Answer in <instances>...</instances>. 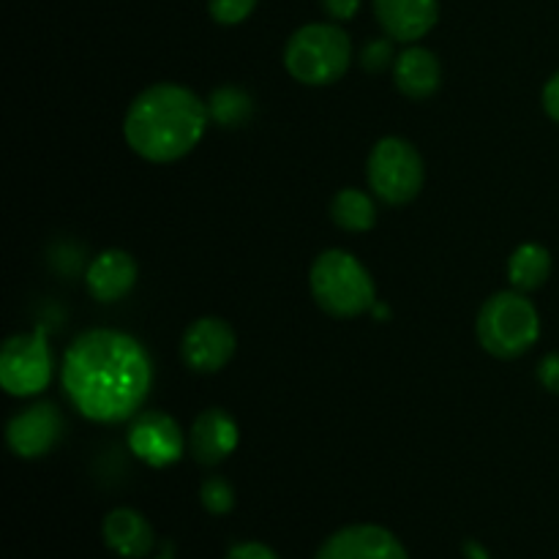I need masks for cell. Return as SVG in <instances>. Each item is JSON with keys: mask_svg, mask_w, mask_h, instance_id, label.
Returning <instances> with one entry per match:
<instances>
[{"mask_svg": "<svg viewBox=\"0 0 559 559\" xmlns=\"http://www.w3.org/2000/svg\"><path fill=\"white\" fill-rule=\"evenodd\" d=\"M464 557H467V559H489L484 546H478L475 540H467V544H464Z\"/></svg>", "mask_w": 559, "mask_h": 559, "instance_id": "4316f807", "label": "cell"}, {"mask_svg": "<svg viewBox=\"0 0 559 559\" xmlns=\"http://www.w3.org/2000/svg\"><path fill=\"white\" fill-rule=\"evenodd\" d=\"M551 273V254L538 243H524L513 251L508 262V278L519 293H533L544 287Z\"/></svg>", "mask_w": 559, "mask_h": 559, "instance_id": "e0dca14e", "label": "cell"}, {"mask_svg": "<svg viewBox=\"0 0 559 559\" xmlns=\"http://www.w3.org/2000/svg\"><path fill=\"white\" fill-rule=\"evenodd\" d=\"M235 448H238V426L224 409L213 407L197 415L189 435V451L197 464L213 467V464L224 462Z\"/></svg>", "mask_w": 559, "mask_h": 559, "instance_id": "4fadbf2b", "label": "cell"}, {"mask_svg": "<svg viewBox=\"0 0 559 559\" xmlns=\"http://www.w3.org/2000/svg\"><path fill=\"white\" fill-rule=\"evenodd\" d=\"M320 5H322V11L331 16V20L347 22L358 14L360 0H320Z\"/></svg>", "mask_w": 559, "mask_h": 559, "instance_id": "cb8c5ba5", "label": "cell"}, {"mask_svg": "<svg viewBox=\"0 0 559 559\" xmlns=\"http://www.w3.org/2000/svg\"><path fill=\"white\" fill-rule=\"evenodd\" d=\"M200 502L213 516H227L235 508V491L224 478H207L200 489Z\"/></svg>", "mask_w": 559, "mask_h": 559, "instance_id": "ffe728a7", "label": "cell"}, {"mask_svg": "<svg viewBox=\"0 0 559 559\" xmlns=\"http://www.w3.org/2000/svg\"><path fill=\"white\" fill-rule=\"evenodd\" d=\"M544 109L549 112V118H555L559 123V71L546 82L544 87Z\"/></svg>", "mask_w": 559, "mask_h": 559, "instance_id": "484cf974", "label": "cell"}, {"mask_svg": "<svg viewBox=\"0 0 559 559\" xmlns=\"http://www.w3.org/2000/svg\"><path fill=\"white\" fill-rule=\"evenodd\" d=\"M369 186L388 205H407L424 189V158L413 142L402 136H385L374 145L369 156Z\"/></svg>", "mask_w": 559, "mask_h": 559, "instance_id": "8992f818", "label": "cell"}, {"mask_svg": "<svg viewBox=\"0 0 559 559\" xmlns=\"http://www.w3.org/2000/svg\"><path fill=\"white\" fill-rule=\"evenodd\" d=\"M153 369L145 347L129 333L87 331L63 360V388L71 404L96 424H120L147 399Z\"/></svg>", "mask_w": 559, "mask_h": 559, "instance_id": "6da1fadb", "label": "cell"}, {"mask_svg": "<svg viewBox=\"0 0 559 559\" xmlns=\"http://www.w3.org/2000/svg\"><path fill=\"white\" fill-rule=\"evenodd\" d=\"M331 218L347 233H366L374 227L377 207L371 197L360 189H342L331 202Z\"/></svg>", "mask_w": 559, "mask_h": 559, "instance_id": "ac0fdd59", "label": "cell"}, {"mask_svg": "<svg viewBox=\"0 0 559 559\" xmlns=\"http://www.w3.org/2000/svg\"><path fill=\"white\" fill-rule=\"evenodd\" d=\"M393 38H377V41H369L364 47V55H360V63H364L366 71H382L393 60Z\"/></svg>", "mask_w": 559, "mask_h": 559, "instance_id": "7402d4cb", "label": "cell"}, {"mask_svg": "<svg viewBox=\"0 0 559 559\" xmlns=\"http://www.w3.org/2000/svg\"><path fill=\"white\" fill-rule=\"evenodd\" d=\"M136 284V262L120 249L102 251L87 267V289L102 304H115L126 298Z\"/></svg>", "mask_w": 559, "mask_h": 559, "instance_id": "9a60e30c", "label": "cell"}, {"mask_svg": "<svg viewBox=\"0 0 559 559\" xmlns=\"http://www.w3.org/2000/svg\"><path fill=\"white\" fill-rule=\"evenodd\" d=\"M374 16L388 38L413 44L440 20V0H371Z\"/></svg>", "mask_w": 559, "mask_h": 559, "instance_id": "7c38bea8", "label": "cell"}, {"mask_svg": "<svg viewBox=\"0 0 559 559\" xmlns=\"http://www.w3.org/2000/svg\"><path fill=\"white\" fill-rule=\"evenodd\" d=\"M52 377V355H49L44 328L33 333L11 336L0 349V385L9 396H33L44 391Z\"/></svg>", "mask_w": 559, "mask_h": 559, "instance_id": "52a82bcc", "label": "cell"}, {"mask_svg": "<svg viewBox=\"0 0 559 559\" xmlns=\"http://www.w3.org/2000/svg\"><path fill=\"white\" fill-rule=\"evenodd\" d=\"M309 284L317 306L336 320H349L374 309V282L349 251H322L311 265Z\"/></svg>", "mask_w": 559, "mask_h": 559, "instance_id": "277c9868", "label": "cell"}, {"mask_svg": "<svg viewBox=\"0 0 559 559\" xmlns=\"http://www.w3.org/2000/svg\"><path fill=\"white\" fill-rule=\"evenodd\" d=\"M538 380L546 391L559 393V355H546L538 366Z\"/></svg>", "mask_w": 559, "mask_h": 559, "instance_id": "d4e9b609", "label": "cell"}, {"mask_svg": "<svg viewBox=\"0 0 559 559\" xmlns=\"http://www.w3.org/2000/svg\"><path fill=\"white\" fill-rule=\"evenodd\" d=\"M183 364L200 374L222 371L235 355V331L218 317H202L191 322L180 344Z\"/></svg>", "mask_w": 559, "mask_h": 559, "instance_id": "ba28073f", "label": "cell"}, {"mask_svg": "<svg viewBox=\"0 0 559 559\" xmlns=\"http://www.w3.org/2000/svg\"><path fill=\"white\" fill-rule=\"evenodd\" d=\"M227 559H278L276 551L265 544H257V540H249V544H238L227 551Z\"/></svg>", "mask_w": 559, "mask_h": 559, "instance_id": "603a6c76", "label": "cell"}, {"mask_svg": "<svg viewBox=\"0 0 559 559\" xmlns=\"http://www.w3.org/2000/svg\"><path fill=\"white\" fill-rule=\"evenodd\" d=\"M102 535L104 544L126 559H145L156 546V533H153L151 522L131 508H115L112 513H107Z\"/></svg>", "mask_w": 559, "mask_h": 559, "instance_id": "5bb4252c", "label": "cell"}, {"mask_svg": "<svg viewBox=\"0 0 559 559\" xmlns=\"http://www.w3.org/2000/svg\"><path fill=\"white\" fill-rule=\"evenodd\" d=\"M393 80L407 98H429L440 87V60L426 47L404 49L393 66Z\"/></svg>", "mask_w": 559, "mask_h": 559, "instance_id": "2e32d148", "label": "cell"}, {"mask_svg": "<svg viewBox=\"0 0 559 559\" xmlns=\"http://www.w3.org/2000/svg\"><path fill=\"white\" fill-rule=\"evenodd\" d=\"M475 333H478V342L486 353L502 360H513L538 342V311L519 289L497 293L480 306Z\"/></svg>", "mask_w": 559, "mask_h": 559, "instance_id": "5b68a950", "label": "cell"}, {"mask_svg": "<svg viewBox=\"0 0 559 559\" xmlns=\"http://www.w3.org/2000/svg\"><path fill=\"white\" fill-rule=\"evenodd\" d=\"M257 3L260 0H207V11L218 25H240L254 14Z\"/></svg>", "mask_w": 559, "mask_h": 559, "instance_id": "44dd1931", "label": "cell"}, {"mask_svg": "<svg viewBox=\"0 0 559 559\" xmlns=\"http://www.w3.org/2000/svg\"><path fill=\"white\" fill-rule=\"evenodd\" d=\"M314 559H409L402 540L377 524H353L333 533Z\"/></svg>", "mask_w": 559, "mask_h": 559, "instance_id": "30bf717a", "label": "cell"}, {"mask_svg": "<svg viewBox=\"0 0 559 559\" xmlns=\"http://www.w3.org/2000/svg\"><path fill=\"white\" fill-rule=\"evenodd\" d=\"M158 559H173V557H158Z\"/></svg>", "mask_w": 559, "mask_h": 559, "instance_id": "83f0119b", "label": "cell"}, {"mask_svg": "<svg viewBox=\"0 0 559 559\" xmlns=\"http://www.w3.org/2000/svg\"><path fill=\"white\" fill-rule=\"evenodd\" d=\"M129 448L140 462L151 467H169L183 456V435L169 415L151 409L136 415L131 424Z\"/></svg>", "mask_w": 559, "mask_h": 559, "instance_id": "9c48e42d", "label": "cell"}, {"mask_svg": "<svg viewBox=\"0 0 559 559\" xmlns=\"http://www.w3.org/2000/svg\"><path fill=\"white\" fill-rule=\"evenodd\" d=\"M207 104L194 91L158 82L131 102L123 134L131 151L147 162H178L197 147L207 129Z\"/></svg>", "mask_w": 559, "mask_h": 559, "instance_id": "7a4b0ae2", "label": "cell"}, {"mask_svg": "<svg viewBox=\"0 0 559 559\" xmlns=\"http://www.w3.org/2000/svg\"><path fill=\"white\" fill-rule=\"evenodd\" d=\"M353 60V41L331 22H311L298 27L284 47V66L293 80L320 87L342 80Z\"/></svg>", "mask_w": 559, "mask_h": 559, "instance_id": "3957f363", "label": "cell"}, {"mask_svg": "<svg viewBox=\"0 0 559 559\" xmlns=\"http://www.w3.org/2000/svg\"><path fill=\"white\" fill-rule=\"evenodd\" d=\"M63 431V418H60L55 404H33L25 413L14 415L5 426V442L20 459H38L55 448Z\"/></svg>", "mask_w": 559, "mask_h": 559, "instance_id": "8fae6325", "label": "cell"}, {"mask_svg": "<svg viewBox=\"0 0 559 559\" xmlns=\"http://www.w3.org/2000/svg\"><path fill=\"white\" fill-rule=\"evenodd\" d=\"M207 112H211V120H216L224 129H238V126L249 123L254 104H251L249 93L240 87H218L211 93Z\"/></svg>", "mask_w": 559, "mask_h": 559, "instance_id": "d6986e66", "label": "cell"}]
</instances>
